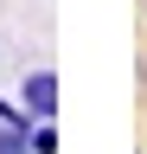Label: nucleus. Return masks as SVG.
Segmentation results:
<instances>
[{
    "instance_id": "2",
    "label": "nucleus",
    "mask_w": 147,
    "mask_h": 154,
    "mask_svg": "<svg viewBox=\"0 0 147 154\" xmlns=\"http://www.w3.org/2000/svg\"><path fill=\"white\" fill-rule=\"evenodd\" d=\"M32 154H58V128L51 122H32Z\"/></svg>"
},
{
    "instance_id": "1",
    "label": "nucleus",
    "mask_w": 147,
    "mask_h": 154,
    "mask_svg": "<svg viewBox=\"0 0 147 154\" xmlns=\"http://www.w3.org/2000/svg\"><path fill=\"white\" fill-rule=\"evenodd\" d=\"M19 109L32 116V122H51V116H58V77H51V71H32L26 90H19Z\"/></svg>"
}]
</instances>
